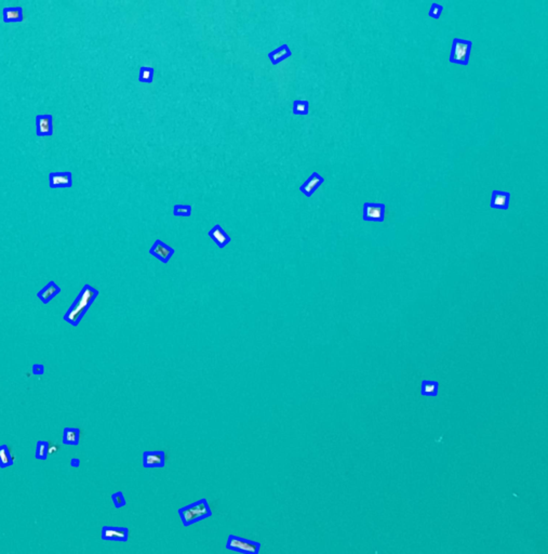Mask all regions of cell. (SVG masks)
Wrapping results in <instances>:
<instances>
[{"label":"cell","mask_w":548,"mask_h":554,"mask_svg":"<svg viewBox=\"0 0 548 554\" xmlns=\"http://www.w3.org/2000/svg\"><path fill=\"white\" fill-rule=\"evenodd\" d=\"M99 295V290L88 284L84 285L67 312L64 314V321L72 326H78Z\"/></svg>","instance_id":"obj_1"},{"label":"cell","mask_w":548,"mask_h":554,"mask_svg":"<svg viewBox=\"0 0 548 554\" xmlns=\"http://www.w3.org/2000/svg\"><path fill=\"white\" fill-rule=\"evenodd\" d=\"M177 513L182 521L183 526L185 527L192 526L193 524L212 516L211 506L204 498L183 506V508L178 509Z\"/></svg>","instance_id":"obj_2"},{"label":"cell","mask_w":548,"mask_h":554,"mask_svg":"<svg viewBox=\"0 0 548 554\" xmlns=\"http://www.w3.org/2000/svg\"><path fill=\"white\" fill-rule=\"evenodd\" d=\"M472 42L470 40H465L461 38H454L451 46V53L449 56V62L453 64L468 65L470 59Z\"/></svg>","instance_id":"obj_3"},{"label":"cell","mask_w":548,"mask_h":554,"mask_svg":"<svg viewBox=\"0 0 548 554\" xmlns=\"http://www.w3.org/2000/svg\"><path fill=\"white\" fill-rule=\"evenodd\" d=\"M226 549L242 554H260L261 543L254 540L230 535L226 541Z\"/></svg>","instance_id":"obj_4"},{"label":"cell","mask_w":548,"mask_h":554,"mask_svg":"<svg viewBox=\"0 0 548 554\" xmlns=\"http://www.w3.org/2000/svg\"><path fill=\"white\" fill-rule=\"evenodd\" d=\"M386 206L381 203H364L362 206V219L367 222L383 223Z\"/></svg>","instance_id":"obj_5"},{"label":"cell","mask_w":548,"mask_h":554,"mask_svg":"<svg viewBox=\"0 0 548 554\" xmlns=\"http://www.w3.org/2000/svg\"><path fill=\"white\" fill-rule=\"evenodd\" d=\"M142 466L145 469H163L166 466V453L164 450L144 452L142 455Z\"/></svg>","instance_id":"obj_6"},{"label":"cell","mask_w":548,"mask_h":554,"mask_svg":"<svg viewBox=\"0 0 548 554\" xmlns=\"http://www.w3.org/2000/svg\"><path fill=\"white\" fill-rule=\"evenodd\" d=\"M174 248L170 247L166 242L160 239H156L154 245L149 249V255L157 258L159 261H162L163 263L167 264L174 255Z\"/></svg>","instance_id":"obj_7"},{"label":"cell","mask_w":548,"mask_h":554,"mask_svg":"<svg viewBox=\"0 0 548 554\" xmlns=\"http://www.w3.org/2000/svg\"><path fill=\"white\" fill-rule=\"evenodd\" d=\"M73 186V173L70 171L65 172H51L49 174V187L52 190L70 189Z\"/></svg>","instance_id":"obj_8"},{"label":"cell","mask_w":548,"mask_h":554,"mask_svg":"<svg viewBox=\"0 0 548 554\" xmlns=\"http://www.w3.org/2000/svg\"><path fill=\"white\" fill-rule=\"evenodd\" d=\"M101 538L105 541L127 542L129 540V529L127 527H102Z\"/></svg>","instance_id":"obj_9"},{"label":"cell","mask_w":548,"mask_h":554,"mask_svg":"<svg viewBox=\"0 0 548 554\" xmlns=\"http://www.w3.org/2000/svg\"><path fill=\"white\" fill-rule=\"evenodd\" d=\"M54 134L53 116L51 114L36 116V135L37 137H51Z\"/></svg>","instance_id":"obj_10"},{"label":"cell","mask_w":548,"mask_h":554,"mask_svg":"<svg viewBox=\"0 0 548 554\" xmlns=\"http://www.w3.org/2000/svg\"><path fill=\"white\" fill-rule=\"evenodd\" d=\"M324 182L325 179L323 175H320L318 172H313L309 175L308 179L300 186V191L305 196L311 197Z\"/></svg>","instance_id":"obj_11"},{"label":"cell","mask_w":548,"mask_h":554,"mask_svg":"<svg viewBox=\"0 0 548 554\" xmlns=\"http://www.w3.org/2000/svg\"><path fill=\"white\" fill-rule=\"evenodd\" d=\"M208 235H209V237L215 242V245L219 248H225L231 242V236L219 224H215L214 227L208 232Z\"/></svg>","instance_id":"obj_12"},{"label":"cell","mask_w":548,"mask_h":554,"mask_svg":"<svg viewBox=\"0 0 548 554\" xmlns=\"http://www.w3.org/2000/svg\"><path fill=\"white\" fill-rule=\"evenodd\" d=\"M509 200H510L509 192H502V191L495 190L492 192V195H491L490 207L492 209L507 210L509 209Z\"/></svg>","instance_id":"obj_13"},{"label":"cell","mask_w":548,"mask_h":554,"mask_svg":"<svg viewBox=\"0 0 548 554\" xmlns=\"http://www.w3.org/2000/svg\"><path fill=\"white\" fill-rule=\"evenodd\" d=\"M61 293V288L56 285L55 281H49L38 294L37 297L40 299V301L44 304H48L53 298H55Z\"/></svg>","instance_id":"obj_14"},{"label":"cell","mask_w":548,"mask_h":554,"mask_svg":"<svg viewBox=\"0 0 548 554\" xmlns=\"http://www.w3.org/2000/svg\"><path fill=\"white\" fill-rule=\"evenodd\" d=\"M4 23H21L24 21L23 8L21 7H7L3 10Z\"/></svg>","instance_id":"obj_15"},{"label":"cell","mask_w":548,"mask_h":554,"mask_svg":"<svg viewBox=\"0 0 548 554\" xmlns=\"http://www.w3.org/2000/svg\"><path fill=\"white\" fill-rule=\"evenodd\" d=\"M81 439V430L78 428L66 427L63 430L62 443L63 445L77 446Z\"/></svg>","instance_id":"obj_16"},{"label":"cell","mask_w":548,"mask_h":554,"mask_svg":"<svg viewBox=\"0 0 548 554\" xmlns=\"http://www.w3.org/2000/svg\"><path fill=\"white\" fill-rule=\"evenodd\" d=\"M14 462L15 455L13 454L11 447L7 444L0 446V469L12 467Z\"/></svg>","instance_id":"obj_17"},{"label":"cell","mask_w":548,"mask_h":554,"mask_svg":"<svg viewBox=\"0 0 548 554\" xmlns=\"http://www.w3.org/2000/svg\"><path fill=\"white\" fill-rule=\"evenodd\" d=\"M292 55V52L291 50L289 49V47L287 43L280 46L278 49L273 50L271 52L268 53V59L270 60V62L273 64V65H277L278 63H280L281 61L288 59L289 56Z\"/></svg>","instance_id":"obj_18"},{"label":"cell","mask_w":548,"mask_h":554,"mask_svg":"<svg viewBox=\"0 0 548 554\" xmlns=\"http://www.w3.org/2000/svg\"><path fill=\"white\" fill-rule=\"evenodd\" d=\"M439 392V382L433 380H423L421 384V395L436 397Z\"/></svg>","instance_id":"obj_19"},{"label":"cell","mask_w":548,"mask_h":554,"mask_svg":"<svg viewBox=\"0 0 548 554\" xmlns=\"http://www.w3.org/2000/svg\"><path fill=\"white\" fill-rule=\"evenodd\" d=\"M49 440H38L36 443V450H35V458L37 460H47L49 457Z\"/></svg>","instance_id":"obj_20"},{"label":"cell","mask_w":548,"mask_h":554,"mask_svg":"<svg viewBox=\"0 0 548 554\" xmlns=\"http://www.w3.org/2000/svg\"><path fill=\"white\" fill-rule=\"evenodd\" d=\"M294 115H307L309 113V103L305 100H295L292 106Z\"/></svg>","instance_id":"obj_21"},{"label":"cell","mask_w":548,"mask_h":554,"mask_svg":"<svg viewBox=\"0 0 548 554\" xmlns=\"http://www.w3.org/2000/svg\"><path fill=\"white\" fill-rule=\"evenodd\" d=\"M154 75H155V70L154 69L148 68V67H143V68H141V70H140L139 80L141 82L152 83L153 79H154Z\"/></svg>","instance_id":"obj_22"},{"label":"cell","mask_w":548,"mask_h":554,"mask_svg":"<svg viewBox=\"0 0 548 554\" xmlns=\"http://www.w3.org/2000/svg\"><path fill=\"white\" fill-rule=\"evenodd\" d=\"M173 214L175 217H191L192 206L191 205H175L173 208Z\"/></svg>","instance_id":"obj_23"},{"label":"cell","mask_w":548,"mask_h":554,"mask_svg":"<svg viewBox=\"0 0 548 554\" xmlns=\"http://www.w3.org/2000/svg\"><path fill=\"white\" fill-rule=\"evenodd\" d=\"M111 500H112V502H114V505H115L116 509L122 508V506H125L126 503H127L125 496L121 492H117L115 494H112L111 495Z\"/></svg>","instance_id":"obj_24"},{"label":"cell","mask_w":548,"mask_h":554,"mask_svg":"<svg viewBox=\"0 0 548 554\" xmlns=\"http://www.w3.org/2000/svg\"><path fill=\"white\" fill-rule=\"evenodd\" d=\"M443 11V7L440 6L439 4L437 3H432L430 9H429V12H428V15L432 18H435V20H438V18L440 17L441 13Z\"/></svg>","instance_id":"obj_25"},{"label":"cell","mask_w":548,"mask_h":554,"mask_svg":"<svg viewBox=\"0 0 548 554\" xmlns=\"http://www.w3.org/2000/svg\"><path fill=\"white\" fill-rule=\"evenodd\" d=\"M43 372H44V367H43L42 365L37 364V365H34V366H33V373H34V374H38V375H40V374H42Z\"/></svg>","instance_id":"obj_26"},{"label":"cell","mask_w":548,"mask_h":554,"mask_svg":"<svg viewBox=\"0 0 548 554\" xmlns=\"http://www.w3.org/2000/svg\"><path fill=\"white\" fill-rule=\"evenodd\" d=\"M58 450H59L58 445H56V444H50V446H49V456H50V455H54L55 453H58Z\"/></svg>","instance_id":"obj_27"},{"label":"cell","mask_w":548,"mask_h":554,"mask_svg":"<svg viewBox=\"0 0 548 554\" xmlns=\"http://www.w3.org/2000/svg\"><path fill=\"white\" fill-rule=\"evenodd\" d=\"M71 464H72L73 467H75V468H77V467H79V464H80V461H79V459H77V458H74V459L72 460V462H71Z\"/></svg>","instance_id":"obj_28"}]
</instances>
